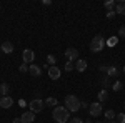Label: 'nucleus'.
Instances as JSON below:
<instances>
[{
    "mask_svg": "<svg viewBox=\"0 0 125 123\" xmlns=\"http://www.w3.org/2000/svg\"><path fill=\"white\" fill-rule=\"evenodd\" d=\"M118 35H120V37H125V25H122V27L118 28Z\"/></svg>",
    "mask_w": 125,
    "mask_h": 123,
    "instance_id": "nucleus-29",
    "label": "nucleus"
},
{
    "mask_svg": "<svg viewBox=\"0 0 125 123\" xmlns=\"http://www.w3.org/2000/svg\"><path fill=\"white\" fill-rule=\"evenodd\" d=\"M68 123H83V120H82V118H72Z\"/></svg>",
    "mask_w": 125,
    "mask_h": 123,
    "instance_id": "nucleus-30",
    "label": "nucleus"
},
{
    "mask_svg": "<svg viewBox=\"0 0 125 123\" xmlns=\"http://www.w3.org/2000/svg\"><path fill=\"white\" fill-rule=\"evenodd\" d=\"M20 120H22V123H32L33 120H35V113L29 110V112L22 113V116H20Z\"/></svg>",
    "mask_w": 125,
    "mask_h": 123,
    "instance_id": "nucleus-9",
    "label": "nucleus"
},
{
    "mask_svg": "<svg viewBox=\"0 0 125 123\" xmlns=\"http://www.w3.org/2000/svg\"><path fill=\"white\" fill-rule=\"evenodd\" d=\"M75 68H77L78 72H85V70H87V62H85V60H82V58H78L77 63H75Z\"/></svg>",
    "mask_w": 125,
    "mask_h": 123,
    "instance_id": "nucleus-13",
    "label": "nucleus"
},
{
    "mask_svg": "<svg viewBox=\"0 0 125 123\" xmlns=\"http://www.w3.org/2000/svg\"><path fill=\"white\" fill-rule=\"evenodd\" d=\"M43 106H45V102L40 100V98H33V100L29 103L30 112H33V113H40V112L43 110Z\"/></svg>",
    "mask_w": 125,
    "mask_h": 123,
    "instance_id": "nucleus-4",
    "label": "nucleus"
},
{
    "mask_svg": "<svg viewBox=\"0 0 125 123\" xmlns=\"http://www.w3.org/2000/svg\"><path fill=\"white\" fill-rule=\"evenodd\" d=\"M105 118L107 120H110V122H112V120H114V118H117V115H115V112H114V110H112V108H110V110H105Z\"/></svg>",
    "mask_w": 125,
    "mask_h": 123,
    "instance_id": "nucleus-18",
    "label": "nucleus"
},
{
    "mask_svg": "<svg viewBox=\"0 0 125 123\" xmlns=\"http://www.w3.org/2000/svg\"><path fill=\"white\" fill-rule=\"evenodd\" d=\"M57 105H58V100L55 96H48L47 100H45V106H53V108H55Z\"/></svg>",
    "mask_w": 125,
    "mask_h": 123,
    "instance_id": "nucleus-15",
    "label": "nucleus"
},
{
    "mask_svg": "<svg viewBox=\"0 0 125 123\" xmlns=\"http://www.w3.org/2000/svg\"><path fill=\"white\" fill-rule=\"evenodd\" d=\"M114 7H115V2H114V0H107L105 2V9L107 10H114Z\"/></svg>",
    "mask_w": 125,
    "mask_h": 123,
    "instance_id": "nucleus-23",
    "label": "nucleus"
},
{
    "mask_svg": "<svg viewBox=\"0 0 125 123\" xmlns=\"http://www.w3.org/2000/svg\"><path fill=\"white\" fill-rule=\"evenodd\" d=\"M73 68H75L73 62H67V63H65V72H72Z\"/></svg>",
    "mask_w": 125,
    "mask_h": 123,
    "instance_id": "nucleus-25",
    "label": "nucleus"
},
{
    "mask_svg": "<svg viewBox=\"0 0 125 123\" xmlns=\"http://www.w3.org/2000/svg\"><path fill=\"white\" fill-rule=\"evenodd\" d=\"M102 85H104V90H107V88H112L110 76H104V78H102Z\"/></svg>",
    "mask_w": 125,
    "mask_h": 123,
    "instance_id": "nucleus-17",
    "label": "nucleus"
},
{
    "mask_svg": "<svg viewBox=\"0 0 125 123\" xmlns=\"http://www.w3.org/2000/svg\"><path fill=\"white\" fill-rule=\"evenodd\" d=\"M9 90H10V86L7 85V83H2V85H0V93H2V96H7Z\"/></svg>",
    "mask_w": 125,
    "mask_h": 123,
    "instance_id": "nucleus-21",
    "label": "nucleus"
},
{
    "mask_svg": "<svg viewBox=\"0 0 125 123\" xmlns=\"http://www.w3.org/2000/svg\"><path fill=\"white\" fill-rule=\"evenodd\" d=\"M90 103H87V102H80V108H88Z\"/></svg>",
    "mask_w": 125,
    "mask_h": 123,
    "instance_id": "nucleus-31",
    "label": "nucleus"
},
{
    "mask_svg": "<svg viewBox=\"0 0 125 123\" xmlns=\"http://www.w3.org/2000/svg\"><path fill=\"white\" fill-rule=\"evenodd\" d=\"M29 73L32 76H40L42 75V66L40 65H35V63H32V65L29 66Z\"/></svg>",
    "mask_w": 125,
    "mask_h": 123,
    "instance_id": "nucleus-11",
    "label": "nucleus"
},
{
    "mask_svg": "<svg viewBox=\"0 0 125 123\" xmlns=\"http://www.w3.org/2000/svg\"><path fill=\"white\" fill-rule=\"evenodd\" d=\"M100 70H102V72H108V66L107 65H100Z\"/></svg>",
    "mask_w": 125,
    "mask_h": 123,
    "instance_id": "nucleus-32",
    "label": "nucleus"
},
{
    "mask_svg": "<svg viewBox=\"0 0 125 123\" xmlns=\"http://www.w3.org/2000/svg\"><path fill=\"white\" fill-rule=\"evenodd\" d=\"M0 98H2V96H0Z\"/></svg>",
    "mask_w": 125,
    "mask_h": 123,
    "instance_id": "nucleus-39",
    "label": "nucleus"
},
{
    "mask_svg": "<svg viewBox=\"0 0 125 123\" xmlns=\"http://www.w3.org/2000/svg\"><path fill=\"white\" fill-rule=\"evenodd\" d=\"M52 116H53V120L57 123H67L70 122V112H68L65 106H55L53 108V112H52Z\"/></svg>",
    "mask_w": 125,
    "mask_h": 123,
    "instance_id": "nucleus-1",
    "label": "nucleus"
},
{
    "mask_svg": "<svg viewBox=\"0 0 125 123\" xmlns=\"http://www.w3.org/2000/svg\"><path fill=\"white\" fill-rule=\"evenodd\" d=\"M65 57H67L68 62L78 60V50L77 48H67V50H65Z\"/></svg>",
    "mask_w": 125,
    "mask_h": 123,
    "instance_id": "nucleus-8",
    "label": "nucleus"
},
{
    "mask_svg": "<svg viewBox=\"0 0 125 123\" xmlns=\"http://www.w3.org/2000/svg\"><path fill=\"white\" fill-rule=\"evenodd\" d=\"M29 66L30 65H27V63H22V65L19 66V70L22 72V73H27V72H29Z\"/></svg>",
    "mask_w": 125,
    "mask_h": 123,
    "instance_id": "nucleus-26",
    "label": "nucleus"
},
{
    "mask_svg": "<svg viewBox=\"0 0 125 123\" xmlns=\"http://www.w3.org/2000/svg\"><path fill=\"white\" fill-rule=\"evenodd\" d=\"M117 120H118V123H125V113H118Z\"/></svg>",
    "mask_w": 125,
    "mask_h": 123,
    "instance_id": "nucleus-27",
    "label": "nucleus"
},
{
    "mask_svg": "<svg viewBox=\"0 0 125 123\" xmlns=\"http://www.w3.org/2000/svg\"><path fill=\"white\" fill-rule=\"evenodd\" d=\"M88 112H90V115H92V116H100V115H102V112H104L102 103H100V102H94V103H90Z\"/></svg>",
    "mask_w": 125,
    "mask_h": 123,
    "instance_id": "nucleus-5",
    "label": "nucleus"
},
{
    "mask_svg": "<svg viewBox=\"0 0 125 123\" xmlns=\"http://www.w3.org/2000/svg\"><path fill=\"white\" fill-rule=\"evenodd\" d=\"M115 15H117L115 10H108V12H107V19H114Z\"/></svg>",
    "mask_w": 125,
    "mask_h": 123,
    "instance_id": "nucleus-28",
    "label": "nucleus"
},
{
    "mask_svg": "<svg viewBox=\"0 0 125 123\" xmlns=\"http://www.w3.org/2000/svg\"><path fill=\"white\" fill-rule=\"evenodd\" d=\"M65 108L68 112H78L80 110V100L75 95H67L65 96Z\"/></svg>",
    "mask_w": 125,
    "mask_h": 123,
    "instance_id": "nucleus-2",
    "label": "nucleus"
},
{
    "mask_svg": "<svg viewBox=\"0 0 125 123\" xmlns=\"http://www.w3.org/2000/svg\"><path fill=\"white\" fill-rule=\"evenodd\" d=\"M47 62H48V65H50V66H53V65H55V62H57V58L53 57V55H48Z\"/></svg>",
    "mask_w": 125,
    "mask_h": 123,
    "instance_id": "nucleus-24",
    "label": "nucleus"
},
{
    "mask_svg": "<svg viewBox=\"0 0 125 123\" xmlns=\"http://www.w3.org/2000/svg\"><path fill=\"white\" fill-rule=\"evenodd\" d=\"M107 73H108V76H117L118 75V70H117L115 66H108V72Z\"/></svg>",
    "mask_w": 125,
    "mask_h": 123,
    "instance_id": "nucleus-22",
    "label": "nucleus"
},
{
    "mask_svg": "<svg viewBox=\"0 0 125 123\" xmlns=\"http://www.w3.org/2000/svg\"><path fill=\"white\" fill-rule=\"evenodd\" d=\"M117 43H118V38L117 37H110L108 40H105V45H108V47H115Z\"/></svg>",
    "mask_w": 125,
    "mask_h": 123,
    "instance_id": "nucleus-19",
    "label": "nucleus"
},
{
    "mask_svg": "<svg viewBox=\"0 0 125 123\" xmlns=\"http://www.w3.org/2000/svg\"><path fill=\"white\" fill-rule=\"evenodd\" d=\"M97 123H102V122H97Z\"/></svg>",
    "mask_w": 125,
    "mask_h": 123,
    "instance_id": "nucleus-37",
    "label": "nucleus"
},
{
    "mask_svg": "<svg viewBox=\"0 0 125 123\" xmlns=\"http://www.w3.org/2000/svg\"><path fill=\"white\" fill-rule=\"evenodd\" d=\"M115 13H118V15H125V2H120V3H117Z\"/></svg>",
    "mask_w": 125,
    "mask_h": 123,
    "instance_id": "nucleus-16",
    "label": "nucleus"
},
{
    "mask_svg": "<svg viewBox=\"0 0 125 123\" xmlns=\"http://www.w3.org/2000/svg\"><path fill=\"white\" fill-rule=\"evenodd\" d=\"M107 100H108V92L107 90H100L98 92V102L100 103H105Z\"/></svg>",
    "mask_w": 125,
    "mask_h": 123,
    "instance_id": "nucleus-14",
    "label": "nucleus"
},
{
    "mask_svg": "<svg viewBox=\"0 0 125 123\" xmlns=\"http://www.w3.org/2000/svg\"><path fill=\"white\" fill-rule=\"evenodd\" d=\"M108 123H118V122H108Z\"/></svg>",
    "mask_w": 125,
    "mask_h": 123,
    "instance_id": "nucleus-35",
    "label": "nucleus"
},
{
    "mask_svg": "<svg viewBox=\"0 0 125 123\" xmlns=\"http://www.w3.org/2000/svg\"><path fill=\"white\" fill-rule=\"evenodd\" d=\"M13 123H22V120H20V118H15V120H13Z\"/></svg>",
    "mask_w": 125,
    "mask_h": 123,
    "instance_id": "nucleus-33",
    "label": "nucleus"
},
{
    "mask_svg": "<svg viewBox=\"0 0 125 123\" xmlns=\"http://www.w3.org/2000/svg\"><path fill=\"white\" fill-rule=\"evenodd\" d=\"M2 52L3 53H12L13 52V43L12 42H3L2 43Z\"/></svg>",
    "mask_w": 125,
    "mask_h": 123,
    "instance_id": "nucleus-12",
    "label": "nucleus"
},
{
    "mask_svg": "<svg viewBox=\"0 0 125 123\" xmlns=\"http://www.w3.org/2000/svg\"><path fill=\"white\" fill-rule=\"evenodd\" d=\"M104 47H105V38L102 37V35H97V37L92 38V42H90V50H92L94 53L102 52Z\"/></svg>",
    "mask_w": 125,
    "mask_h": 123,
    "instance_id": "nucleus-3",
    "label": "nucleus"
},
{
    "mask_svg": "<svg viewBox=\"0 0 125 123\" xmlns=\"http://www.w3.org/2000/svg\"><path fill=\"white\" fill-rule=\"evenodd\" d=\"M85 123H92V122H90V120H87V122H85Z\"/></svg>",
    "mask_w": 125,
    "mask_h": 123,
    "instance_id": "nucleus-34",
    "label": "nucleus"
},
{
    "mask_svg": "<svg viewBox=\"0 0 125 123\" xmlns=\"http://www.w3.org/2000/svg\"><path fill=\"white\" fill-rule=\"evenodd\" d=\"M12 105H13V98H12V96L7 95V96H2V98H0V106H2V108L7 110V108H10Z\"/></svg>",
    "mask_w": 125,
    "mask_h": 123,
    "instance_id": "nucleus-10",
    "label": "nucleus"
},
{
    "mask_svg": "<svg viewBox=\"0 0 125 123\" xmlns=\"http://www.w3.org/2000/svg\"><path fill=\"white\" fill-rule=\"evenodd\" d=\"M122 88H124V83H122L120 80H117L115 83L112 85V90H114V92H122Z\"/></svg>",
    "mask_w": 125,
    "mask_h": 123,
    "instance_id": "nucleus-20",
    "label": "nucleus"
},
{
    "mask_svg": "<svg viewBox=\"0 0 125 123\" xmlns=\"http://www.w3.org/2000/svg\"><path fill=\"white\" fill-rule=\"evenodd\" d=\"M48 78L50 80H60V76H62V70L58 68V66H48Z\"/></svg>",
    "mask_w": 125,
    "mask_h": 123,
    "instance_id": "nucleus-7",
    "label": "nucleus"
},
{
    "mask_svg": "<svg viewBox=\"0 0 125 123\" xmlns=\"http://www.w3.org/2000/svg\"><path fill=\"white\" fill-rule=\"evenodd\" d=\"M124 73H125V66H124Z\"/></svg>",
    "mask_w": 125,
    "mask_h": 123,
    "instance_id": "nucleus-36",
    "label": "nucleus"
},
{
    "mask_svg": "<svg viewBox=\"0 0 125 123\" xmlns=\"http://www.w3.org/2000/svg\"><path fill=\"white\" fill-rule=\"evenodd\" d=\"M22 58H23V63H27V65H32L33 63V60H35V52L33 50H23V53H22Z\"/></svg>",
    "mask_w": 125,
    "mask_h": 123,
    "instance_id": "nucleus-6",
    "label": "nucleus"
},
{
    "mask_svg": "<svg viewBox=\"0 0 125 123\" xmlns=\"http://www.w3.org/2000/svg\"><path fill=\"white\" fill-rule=\"evenodd\" d=\"M124 106H125V103H124Z\"/></svg>",
    "mask_w": 125,
    "mask_h": 123,
    "instance_id": "nucleus-38",
    "label": "nucleus"
}]
</instances>
